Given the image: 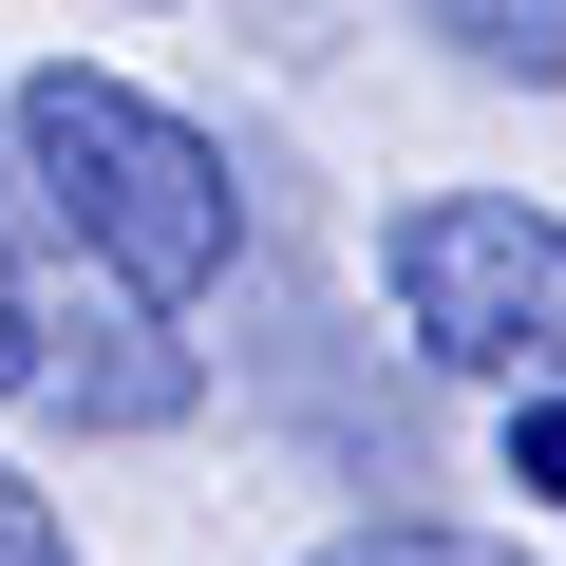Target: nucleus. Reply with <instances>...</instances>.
Returning <instances> with one entry per match:
<instances>
[{"mask_svg":"<svg viewBox=\"0 0 566 566\" xmlns=\"http://www.w3.org/2000/svg\"><path fill=\"white\" fill-rule=\"evenodd\" d=\"M20 170H39V208L76 227V264H114L133 303H208L227 283V245H245V189H227V151L189 133V114H151L133 76H20Z\"/></svg>","mask_w":566,"mask_h":566,"instance_id":"1","label":"nucleus"},{"mask_svg":"<svg viewBox=\"0 0 566 566\" xmlns=\"http://www.w3.org/2000/svg\"><path fill=\"white\" fill-rule=\"evenodd\" d=\"M378 283H397V340L453 359V378H566V227L528 189H416L378 227Z\"/></svg>","mask_w":566,"mask_h":566,"instance_id":"2","label":"nucleus"},{"mask_svg":"<svg viewBox=\"0 0 566 566\" xmlns=\"http://www.w3.org/2000/svg\"><path fill=\"white\" fill-rule=\"evenodd\" d=\"M39 397L95 416V434H170V416H189V340H170V303H133L114 264H95V303H76V283H39Z\"/></svg>","mask_w":566,"mask_h":566,"instance_id":"3","label":"nucleus"},{"mask_svg":"<svg viewBox=\"0 0 566 566\" xmlns=\"http://www.w3.org/2000/svg\"><path fill=\"white\" fill-rule=\"evenodd\" d=\"M416 20H434L472 76H528V95H566V0H416Z\"/></svg>","mask_w":566,"mask_h":566,"instance_id":"4","label":"nucleus"},{"mask_svg":"<svg viewBox=\"0 0 566 566\" xmlns=\"http://www.w3.org/2000/svg\"><path fill=\"white\" fill-rule=\"evenodd\" d=\"M303 566H528L510 528H434V510H378V528H340V547H303Z\"/></svg>","mask_w":566,"mask_h":566,"instance_id":"5","label":"nucleus"},{"mask_svg":"<svg viewBox=\"0 0 566 566\" xmlns=\"http://www.w3.org/2000/svg\"><path fill=\"white\" fill-rule=\"evenodd\" d=\"M0 566H76V528H57V491H39V472H0Z\"/></svg>","mask_w":566,"mask_h":566,"instance_id":"6","label":"nucleus"},{"mask_svg":"<svg viewBox=\"0 0 566 566\" xmlns=\"http://www.w3.org/2000/svg\"><path fill=\"white\" fill-rule=\"evenodd\" d=\"M0 397H39V283L0 264Z\"/></svg>","mask_w":566,"mask_h":566,"instance_id":"7","label":"nucleus"}]
</instances>
